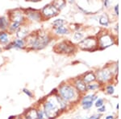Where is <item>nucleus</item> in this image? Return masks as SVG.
Returning a JSON list of instances; mask_svg holds the SVG:
<instances>
[{"mask_svg":"<svg viewBox=\"0 0 121 119\" xmlns=\"http://www.w3.org/2000/svg\"><path fill=\"white\" fill-rule=\"evenodd\" d=\"M36 119H46L42 110H38V115H37V118Z\"/></svg>","mask_w":121,"mask_h":119,"instance_id":"24","label":"nucleus"},{"mask_svg":"<svg viewBox=\"0 0 121 119\" xmlns=\"http://www.w3.org/2000/svg\"><path fill=\"white\" fill-rule=\"evenodd\" d=\"M98 87H99L98 84H91L88 86H86V89H88V90H95V89H96Z\"/></svg>","mask_w":121,"mask_h":119,"instance_id":"25","label":"nucleus"},{"mask_svg":"<svg viewBox=\"0 0 121 119\" xmlns=\"http://www.w3.org/2000/svg\"><path fill=\"white\" fill-rule=\"evenodd\" d=\"M101 117L100 114H96V115H93V116H91V118H89V119H99Z\"/></svg>","mask_w":121,"mask_h":119,"instance_id":"30","label":"nucleus"},{"mask_svg":"<svg viewBox=\"0 0 121 119\" xmlns=\"http://www.w3.org/2000/svg\"><path fill=\"white\" fill-rule=\"evenodd\" d=\"M52 4L56 7V8L58 10V11H60V10H61L62 8L64 7V6H65V3L64 1H56V2H52Z\"/></svg>","mask_w":121,"mask_h":119,"instance_id":"20","label":"nucleus"},{"mask_svg":"<svg viewBox=\"0 0 121 119\" xmlns=\"http://www.w3.org/2000/svg\"><path fill=\"white\" fill-rule=\"evenodd\" d=\"M11 34L8 32H2L0 31V44L7 45L10 43Z\"/></svg>","mask_w":121,"mask_h":119,"instance_id":"15","label":"nucleus"},{"mask_svg":"<svg viewBox=\"0 0 121 119\" xmlns=\"http://www.w3.org/2000/svg\"><path fill=\"white\" fill-rule=\"evenodd\" d=\"M25 15V18H27L29 21L32 22H40L42 20V15L40 11L32 8L23 10Z\"/></svg>","mask_w":121,"mask_h":119,"instance_id":"7","label":"nucleus"},{"mask_svg":"<svg viewBox=\"0 0 121 119\" xmlns=\"http://www.w3.org/2000/svg\"><path fill=\"white\" fill-rule=\"evenodd\" d=\"M115 11H116V15H118V5L116 6V7H115Z\"/></svg>","mask_w":121,"mask_h":119,"instance_id":"33","label":"nucleus"},{"mask_svg":"<svg viewBox=\"0 0 121 119\" xmlns=\"http://www.w3.org/2000/svg\"><path fill=\"white\" fill-rule=\"evenodd\" d=\"M29 34H30V33H29L28 28H27V27H25L23 24L20 27V28L15 32L17 39H21V40H25V39L28 36Z\"/></svg>","mask_w":121,"mask_h":119,"instance_id":"12","label":"nucleus"},{"mask_svg":"<svg viewBox=\"0 0 121 119\" xmlns=\"http://www.w3.org/2000/svg\"><path fill=\"white\" fill-rule=\"evenodd\" d=\"M40 13H41L43 19H50V18H52V17L56 16V15L59 13V11H58V10L56 8L55 6L51 3L44 6L42 8Z\"/></svg>","mask_w":121,"mask_h":119,"instance_id":"5","label":"nucleus"},{"mask_svg":"<svg viewBox=\"0 0 121 119\" xmlns=\"http://www.w3.org/2000/svg\"><path fill=\"white\" fill-rule=\"evenodd\" d=\"M54 51L57 53H72L74 51V46L69 42L63 41L56 44Z\"/></svg>","mask_w":121,"mask_h":119,"instance_id":"6","label":"nucleus"},{"mask_svg":"<svg viewBox=\"0 0 121 119\" xmlns=\"http://www.w3.org/2000/svg\"><path fill=\"white\" fill-rule=\"evenodd\" d=\"M94 101H84L82 100V105L84 110H89L93 105Z\"/></svg>","mask_w":121,"mask_h":119,"instance_id":"22","label":"nucleus"},{"mask_svg":"<svg viewBox=\"0 0 121 119\" xmlns=\"http://www.w3.org/2000/svg\"><path fill=\"white\" fill-rule=\"evenodd\" d=\"M99 43L101 48H105L109 46H112L114 44V40L109 35H103V36H102L99 38Z\"/></svg>","mask_w":121,"mask_h":119,"instance_id":"10","label":"nucleus"},{"mask_svg":"<svg viewBox=\"0 0 121 119\" xmlns=\"http://www.w3.org/2000/svg\"><path fill=\"white\" fill-rule=\"evenodd\" d=\"M79 47L82 49L91 51L94 50L97 46V40L94 37H87L79 43Z\"/></svg>","mask_w":121,"mask_h":119,"instance_id":"8","label":"nucleus"},{"mask_svg":"<svg viewBox=\"0 0 121 119\" xmlns=\"http://www.w3.org/2000/svg\"><path fill=\"white\" fill-rule=\"evenodd\" d=\"M30 2H32V3H37V2H39L40 0H29Z\"/></svg>","mask_w":121,"mask_h":119,"instance_id":"34","label":"nucleus"},{"mask_svg":"<svg viewBox=\"0 0 121 119\" xmlns=\"http://www.w3.org/2000/svg\"><path fill=\"white\" fill-rule=\"evenodd\" d=\"M65 21L63 19H56L52 22V25H53V28H59V27H61L65 24Z\"/></svg>","mask_w":121,"mask_h":119,"instance_id":"21","label":"nucleus"},{"mask_svg":"<svg viewBox=\"0 0 121 119\" xmlns=\"http://www.w3.org/2000/svg\"><path fill=\"white\" fill-rule=\"evenodd\" d=\"M111 76H112L111 72H109L108 70H107V69L100 70V71H99L98 73H97V78H98L100 81H108L111 78Z\"/></svg>","mask_w":121,"mask_h":119,"instance_id":"13","label":"nucleus"},{"mask_svg":"<svg viewBox=\"0 0 121 119\" xmlns=\"http://www.w3.org/2000/svg\"><path fill=\"white\" fill-rule=\"evenodd\" d=\"M23 93H24L28 97H33V93L30 90H28V89H23Z\"/></svg>","mask_w":121,"mask_h":119,"instance_id":"26","label":"nucleus"},{"mask_svg":"<svg viewBox=\"0 0 121 119\" xmlns=\"http://www.w3.org/2000/svg\"><path fill=\"white\" fill-rule=\"evenodd\" d=\"M15 118H16V117L15 116H11L8 119H15Z\"/></svg>","mask_w":121,"mask_h":119,"instance_id":"35","label":"nucleus"},{"mask_svg":"<svg viewBox=\"0 0 121 119\" xmlns=\"http://www.w3.org/2000/svg\"><path fill=\"white\" fill-rule=\"evenodd\" d=\"M105 119H114V117H113V116H111V115H110V116L106 117V118H105Z\"/></svg>","mask_w":121,"mask_h":119,"instance_id":"32","label":"nucleus"},{"mask_svg":"<svg viewBox=\"0 0 121 119\" xmlns=\"http://www.w3.org/2000/svg\"><path fill=\"white\" fill-rule=\"evenodd\" d=\"M99 23L101 25H104V26H107L108 25V18L107 17V15H103L99 19Z\"/></svg>","mask_w":121,"mask_h":119,"instance_id":"23","label":"nucleus"},{"mask_svg":"<svg viewBox=\"0 0 121 119\" xmlns=\"http://www.w3.org/2000/svg\"><path fill=\"white\" fill-rule=\"evenodd\" d=\"M22 26V24L20 23H11L10 22L9 27H8V32L10 34H13V33H15L20 28V27Z\"/></svg>","mask_w":121,"mask_h":119,"instance_id":"17","label":"nucleus"},{"mask_svg":"<svg viewBox=\"0 0 121 119\" xmlns=\"http://www.w3.org/2000/svg\"><path fill=\"white\" fill-rule=\"evenodd\" d=\"M105 110H106V108H105V106H102V107H100V108H99L98 112L103 113V112H104Z\"/></svg>","mask_w":121,"mask_h":119,"instance_id":"31","label":"nucleus"},{"mask_svg":"<svg viewBox=\"0 0 121 119\" xmlns=\"http://www.w3.org/2000/svg\"><path fill=\"white\" fill-rule=\"evenodd\" d=\"M1 51H2V48H0V52H1Z\"/></svg>","mask_w":121,"mask_h":119,"instance_id":"36","label":"nucleus"},{"mask_svg":"<svg viewBox=\"0 0 121 119\" xmlns=\"http://www.w3.org/2000/svg\"><path fill=\"white\" fill-rule=\"evenodd\" d=\"M38 115V110L34 107L28 109L23 114L24 119H36Z\"/></svg>","mask_w":121,"mask_h":119,"instance_id":"11","label":"nucleus"},{"mask_svg":"<svg viewBox=\"0 0 121 119\" xmlns=\"http://www.w3.org/2000/svg\"><path fill=\"white\" fill-rule=\"evenodd\" d=\"M10 24V20L7 16H0V31L2 32H7L8 30V27Z\"/></svg>","mask_w":121,"mask_h":119,"instance_id":"14","label":"nucleus"},{"mask_svg":"<svg viewBox=\"0 0 121 119\" xmlns=\"http://www.w3.org/2000/svg\"><path fill=\"white\" fill-rule=\"evenodd\" d=\"M23 119H24V118H23Z\"/></svg>","mask_w":121,"mask_h":119,"instance_id":"37","label":"nucleus"},{"mask_svg":"<svg viewBox=\"0 0 121 119\" xmlns=\"http://www.w3.org/2000/svg\"><path fill=\"white\" fill-rule=\"evenodd\" d=\"M8 19L10 22L20 23L22 25L25 23V19H26L24 11L21 9H15L10 11L8 13Z\"/></svg>","mask_w":121,"mask_h":119,"instance_id":"4","label":"nucleus"},{"mask_svg":"<svg viewBox=\"0 0 121 119\" xmlns=\"http://www.w3.org/2000/svg\"><path fill=\"white\" fill-rule=\"evenodd\" d=\"M6 49H25L26 48V42L25 40H21V39H15L13 41L10 42L8 44H7L5 47Z\"/></svg>","mask_w":121,"mask_h":119,"instance_id":"9","label":"nucleus"},{"mask_svg":"<svg viewBox=\"0 0 121 119\" xmlns=\"http://www.w3.org/2000/svg\"><path fill=\"white\" fill-rule=\"evenodd\" d=\"M75 87L77 88L78 91L82 92V93H84V92H86L87 90L86 85V83L81 79H78L77 81H75Z\"/></svg>","mask_w":121,"mask_h":119,"instance_id":"16","label":"nucleus"},{"mask_svg":"<svg viewBox=\"0 0 121 119\" xmlns=\"http://www.w3.org/2000/svg\"><path fill=\"white\" fill-rule=\"evenodd\" d=\"M95 106L99 107V108L103 106V101L102 100V99H99V100H97L96 103H95Z\"/></svg>","mask_w":121,"mask_h":119,"instance_id":"28","label":"nucleus"},{"mask_svg":"<svg viewBox=\"0 0 121 119\" xmlns=\"http://www.w3.org/2000/svg\"><path fill=\"white\" fill-rule=\"evenodd\" d=\"M43 112L46 119H54L57 118L60 114V110L56 95L52 97L46 98L43 103Z\"/></svg>","mask_w":121,"mask_h":119,"instance_id":"2","label":"nucleus"},{"mask_svg":"<svg viewBox=\"0 0 121 119\" xmlns=\"http://www.w3.org/2000/svg\"><path fill=\"white\" fill-rule=\"evenodd\" d=\"M95 80H96V77H95V75L93 73L90 72V73H86L85 76H84L82 81L85 83H91V82H92V81H95Z\"/></svg>","mask_w":121,"mask_h":119,"instance_id":"18","label":"nucleus"},{"mask_svg":"<svg viewBox=\"0 0 121 119\" xmlns=\"http://www.w3.org/2000/svg\"><path fill=\"white\" fill-rule=\"evenodd\" d=\"M107 93H109V94H112V93H114V87L112 86V85L107 86Z\"/></svg>","mask_w":121,"mask_h":119,"instance_id":"29","label":"nucleus"},{"mask_svg":"<svg viewBox=\"0 0 121 119\" xmlns=\"http://www.w3.org/2000/svg\"><path fill=\"white\" fill-rule=\"evenodd\" d=\"M50 41H51V37L44 31L31 33L25 39L26 48L32 50H41L45 48Z\"/></svg>","mask_w":121,"mask_h":119,"instance_id":"1","label":"nucleus"},{"mask_svg":"<svg viewBox=\"0 0 121 119\" xmlns=\"http://www.w3.org/2000/svg\"><path fill=\"white\" fill-rule=\"evenodd\" d=\"M73 38H74L75 40H79L82 38V34L80 32H76L74 33V36H73Z\"/></svg>","mask_w":121,"mask_h":119,"instance_id":"27","label":"nucleus"},{"mask_svg":"<svg viewBox=\"0 0 121 119\" xmlns=\"http://www.w3.org/2000/svg\"><path fill=\"white\" fill-rule=\"evenodd\" d=\"M59 96L65 101H71L75 98L76 91L73 86L69 85H60L58 89Z\"/></svg>","mask_w":121,"mask_h":119,"instance_id":"3","label":"nucleus"},{"mask_svg":"<svg viewBox=\"0 0 121 119\" xmlns=\"http://www.w3.org/2000/svg\"><path fill=\"white\" fill-rule=\"evenodd\" d=\"M54 32L56 35H65V34H69V31L67 28L64 26L59 27V28H54Z\"/></svg>","mask_w":121,"mask_h":119,"instance_id":"19","label":"nucleus"}]
</instances>
